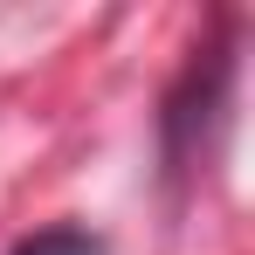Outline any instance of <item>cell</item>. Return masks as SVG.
Masks as SVG:
<instances>
[{
    "instance_id": "1",
    "label": "cell",
    "mask_w": 255,
    "mask_h": 255,
    "mask_svg": "<svg viewBox=\"0 0 255 255\" xmlns=\"http://www.w3.org/2000/svg\"><path fill=\"white\" fill-rule=\"evenodd\" d=\"M14 255H104V242L83 235V228H42V235H28Z\"/></svg>"
}]
</instances>
